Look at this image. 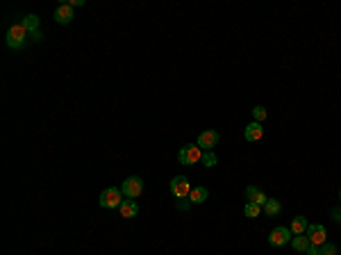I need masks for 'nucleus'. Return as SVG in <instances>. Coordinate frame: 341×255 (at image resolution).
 I'll use <instances>...</instances> for the list:
<instances>
[{"mask_svg": "<svg viewBox=\"0 0 341 255\" xmlns=\"http://www.w3.org/2000/svg\"><path fill=\"white\" fill-rule=\"evenodd\" d=\"M28 35L30 32L23 28V23H14L9 30H7V46L12 50H21L28 41Z\"/></svg>", "mask_w": 341, "mask_h": 255, "instance_id": "f257e3e1", "label": "nucleus"}, {"mask_svg": "<svg viewBox=\"0 0 341 255\" xmlns=\"http://www.w3.org/2000/svg\"><path fill=\"white\" fill-rule=\"evenodd\" d=\"M177 160H180V164H184V166L198 164V162L203 160V148H200L198 144H187V146H182V148H180V153H177Z\"/></svg>", "mask_w": 341, "mask_h": 255, "instance_id": "f03ea898", "label": "nucleus"}, {"mask_svg": "<svg viewBox=\"0 0 341 255\" xmlns=\"http://www.w3.org/2000/svg\"><path fill=\"white\" fill-rule=\"evenodd\" d=\"M121 203H123V191L118 189V187H107L100 194V208L114 210V208H121Z\"/></svg>", "mask_w": 341, "mask_h": 255, "instance_id": "7ed1b4c3", "label": "nucleus"}, {"mask_svg": "<svg viewBox=\"0 0 341 255\" xmlns=\"http://www.w3.org/2000/svg\"><path fill=\"white\" fill-rule=\"evenodd\" d=\"M121 191H123L125 198H130V201H135V198H139L143 191V180L139 178V176H130L128 180H123V187H121Z\"/></svg>", "mask_w": 341, "mask_h": 255, "instance_id": "20e7f679", "label": "nucleus"}, {"mask_svg": "<svg viewBox=\"0 0 341 255\" xmlns=\"http://www.w3.org/2000/svg\"><path fill=\"white\" fill-rule=\"evenodd\" d=\"M170 194L175 198H187L191 194V182H189L187 176H175L170 180Z\"/></svg>", "mask_w": 341, "mask_h": 255, "instance_id": "39448f33", "label": "nucleus"}, {"mask_svg": "<svg viewBox=\"0 0 341 255\" xmlns=\"http://www.w3.org/2000/svg\"><path fill=\"white\" fill-rule=\"evenodd\" d=\"M291 235H294V232L289 230L287 225H277V228H273V230H271V235H269V244L271 246H284V244L287 242H291Z\"/></svg>", "mask_w": 341, "mask_h": 255, "instance_id": "423d86ee", "label": "nucleus"}, {"mask_svg": "<svg viewBox=\"0 0 341 255\" xmlns=\"http://www.w3.org/2000/svg\"><path fill=\"white\" fill-rule=\"evenodd\" d=\"M305 235L309 237L312 246H323V244H325V237H328V232H325V228H323L321 223H309V228H307Z\"/></svg>", "mask_w": 341, "mask_h": 255, "instance_id": "0eeeda50", "label": "nucleus"}, {"mask_svg": "<svg viewBox=\"0 0 341 255\" xmlns=\"http://www.w3.org/2000/svg\"><path fill=\"white\" fill-rule=\"evenodd\" d=\"M196 144H198L203 150H212L214 146L218 144V132H214V130L200 132V137H198V142H196Z\"/></svg>", "mask_w": 341, "mask_h": 255, "instance_id": "6e6552de", "label": "nucleus"}, {"mask_svg": "<svg viewBox=\"0 0 341 255\" xmlns=\"http://www.w3.org/2000/svg\"><path fill=\"white\" fill-rule=\"evenodd\" d=\"M55 21H57L59 25H68L73 21V7L68 5V2L59 5L57 9H55Z\"/></svg>", "mask_w": 341, "mask_h": 255, "instance_id": "1a4fd4ad", "label": "nucleus"}, {"mask_svg": "<svg viewBox=\"0 0 341 255\" xmlns=\"http://www.w3.org/2000/svg\"><path fill=\"white\" fill-rule=\"evenodd\" d=\"M243 137H246V142H259V139L264 137V128H262V123H257V121L248 123L246 130H243Z\"/></svg>", "mask_w": 341, "mask_h": 255, "instance_id": "9d476101", "label": "nucleus"}, {"mask_svg": "<svg viewBox=\"0 0 341 255\" xmlns=\"http://www.w3.org/2000/svg\"><path fill=\"white\" fill-rule=\"evenodd\" d=\"M246 201L248 203H257V205H262V208H264L266 201H269V196H266L262 189H257V187H253V184H250V187H246Z\"/></svg>", "mask_w": 341, "mask_h": 255, "instance_id": "9b49d317", "label": "nucleus"}, {"mask_svg": "<svg viewBox=\"0 0 341 255\" xmlns=\"http://www.w3.org/2000/svg\"><path fill=\"white\" fill-rule=\"evenodd\" d=\"M307 228H309V223H307V219L303 217V214L294 217V219H291V225H289V230L294 232V235H305Z\"/></svg>", "mask_w": 341, "mask_h": 255, "instance_id": "f8f14e48", "label": "nucleus"}, {"mask_svg": "<svg viewBox=\"0 0 341 255\" xmlns=\"http://www.w3.org/2000/svg\"><path fill=\"white\" fill-rule=\"evenodd\" d=\"M121 217H123V219H132V217H136V214H139V205H136L135 201H123L121 203Z\"/></svg>", "mask_w": 341, "mask_h": 255, "instance_id": "ddd939ff", "label": "nucleus"}, {"mask_svg": "<svg viewBox=\"0 0 341 255\" xmlns=\"http://www.w3.org/2000/svg\"><path fill=\"white\" fill-rule=\"evenodd\" d=\"M291 246H294V251H298V253H307L309 246H312V242H309L307 235H296V237L291 239Z\"/></svg>", "mask_w": 341, "mask_h": 255, "instance_id": "4468645a", "label": "nucleus"}, {"mask_svg": "<svg viewBox=\"0 0 341 255\" xmlns=\"http://www.w3.org/2000/svg\"><path fill=\"white\" fill-rule=\"evenodd\" d=\"M207 196H209V191H207L205 187H194V189H191V194H189V203L200 205V203L207 201Z\"/></svg>", "mask_w": 341, "mask_h": 255, "instance_id": "2eb2a0df", "label": "nucleus"}, {"mask_svg": "<svg viewBox=\"0 0 341 255\" xmlns=\"http://www.w3.org/2000/svg\"><path fill=\"white\" fill-rule=\"evenodd\" d=\"M21 23H23V28L30 32V35H34V32L39 30V16H36V14H28Z\"/></svg>", "mask_w": 341, "mask_h": 255, "instance_id": "dca6fc26", "label": "nucleus"}, {"mask_svg": "<svg viewBox=\"0 0 341 255\" xmlns=\"http://www.w3.org/2000/svg\"><path fill=\"white\" fill-rule=\"evenodd\" d=\"M264 212H266V217H277V214L282 212V205H280L277 198H269L264 205Z\"/></svg>", "mask_w": 341, "mask_h": 255, "instance_id": "f3484780", "label": "nucleus"}, {"mask_svg": "<svg viewBox=\"0 0 341 255\" xmlns=\"http://www.w3.org/2000/svg\"><path fill=\"white\" fill-rule=\"evenodd\" d=\"M259 212H262V205H257V203H246V208H243V214H246L248 219L259 217Z\"/></svg>", "mask_w": 341, "mask_h": 255, "instance_id": "a211bd4d", "label": "nucleus"}, {"mask_svg": "<svg viewBox=\"0 0 341 255\" xmlns=\"http://www.w3.org/2000/svg\"><path fill=\"white\" fill-rule=\"evenodd\" d=\"M200 162H203L207 169H212V166H216L218 160H216V155H214V150H205V153H203V160H200Z\"/></svg>", "mask_w": 341, "mask_h": 255, "instance_id": "6ab92c4d", "label": "nucleus"}, {"mask_svg": "<svg viewBox=\"0 0 341 255\" xmlns=\"http://www.w3.org/2000/svg\"><path fill=\"white\" fill-rule=\"evenodd\" d=\"M253 116H255V121H257V123H262V121L266 119V107L257 105V107L253 109Z\"/></svg>", "mask_w": 341, "mask_h": 255, "instance_id": "aec40b11", "label": "nucleus"}, {"mask_svg": "<svg viewBox=\"0 0 341 255\" xmlns=\"http://www.w3.org/2000/svg\"><path fill=\"white\" fill-rule=\"evenodd\" d=\"M321 255H337V246H335V244L325 242L323 246H321Z\"/></svg>", "mask_w": 341, "mask_h": 255, "instance_id": "412c9836", "label": "nucleus"}, {"mask_svg": "<svg viewBox=\"0 0 341 255\" xmlns=\"http://www.w3.org/2000/svg\"><path fill=\"white\" fill-rule=\"evenodd\" d=\"M307 255H321V246H309Z\"/></svg>", "mask_w": 341, "mask_h": 255, "instance_id": "4be33fe9", "label": "nucleus"}, {"mask_svg": "<svg viewBox=\"0 0 341 255\" xmlns=\"http://www.w3.org/2000/svg\"><path fill=\"white\" fill-rule=\"evenodd\" d=\"M332 217H335V221H341V212H339V210H332Z\"/></svg>", "mask_w": 341, "mask_h": 255, "instance_id": "5701e85b", "label": "nucleus"}, {"mask_svg": "<svg viewBox=\"0 0 341 255\" xmlns=\"http://www.w3.org/2000/svg\"><path fill=\"white\" fill-rule=\"evenodd\" d=\"M32 39H34V41H41V32L36 30V32H34V35H32Z\"/></svg>", "mask_w": 341, "mask_h": 255, "instance_id": "b1692460", "label": "nucleus"}, {"mask_svg": "<svg viewBox=\"0 0 341 255\" xmlns=\"http://www.w3.org/2000/svg\"><path fill=\"white\" fill-rule=\"evenodd\" d=\"M339 198H341V191H339Z\"/></svg>", "mask_w": 341, "mask_h": 255, "instance_id": "393cba45", "label": "nucleus"}]
</instances>
